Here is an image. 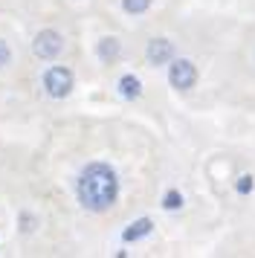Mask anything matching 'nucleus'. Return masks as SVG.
<instances>
[{
    "label": "nucleus",
    "instance_id": "nucleus-5",
    "mask_svg": "<svg viewBox=\"0 0 255 258\" xmlns=\"http://www.w3.org/2000/svg\"><path fill=\"white\" fill-rule=\"evenodd\" d=\"M145 58H148V64H154V67L168 64V61L174 58V44L168 41V38H154V41H148Z\"/></svg>",
    "mask_w": 255,
    "mask_h": 258
},
{
    "label": "nucleus",
    "instance_id": "nucleus-6",
    "mask_svg": "<svg viewBox=\"0 0 255 258\" xmlns=\"http://www.w3.org/2000/svg\"><path fill=\"white\" fill-rule=\"evenodd\" d=\"M151 226H154V223H151L148 218H139V221H134L125 232H122V238H125L128 244H131V241H139V238H145V235L151 232Z\"/></svg>",
    "mask_w": 255,
    "mask_h": 258
},
{
    "label": "nucleus",
    "instance_id": "nucleus-8",
    "mask_svg": "<svg viewBox=\"0 0 255 258\" xmlns=\"http://www.w3.org/2000/svg\"><path fill=\"white\" fill-rule=\"evenodd\" d=\"M96 52H99V58L102 61H116V55H119V41L116 38H104V41H99V47H96Z\"/></svg>",
    "mask_w": 255,
    "mask_h": 258
},
{
    "label": "nucleus",
    "instance_id": "nucleus-10",
    "mask_svg": "<svg viewBox=\"0 0 255 258\" xmlns=\"http://www.w3.org/2000/svg\"><path fill=\"white\" fill-rule=\"evenodd\" d=\"M162 206H165V209H180V206H183V195H180V191H168V195L162 198Z\"/></svg>",
    "mask_w": 255,
    "mask_h": 258
},
{
    "label": "nucleus",
    "instance_id": "nucleus-2",
    "mask_svg": "<svg viewBox=\"0 0 255 258\" xmlns=\"http://www.w3.org/2000/svg\"><path fill=\"white\" fill-rule=\"evenodd\" d=\"M44 90L52 96V99H64V96H70V90H73V73H70L67 67L52 64V67L44 73Z\"/></svg>",
    "mask_w": 255,
    "mask_h": 258
},
{
    "label": "nucleus",
    "instance_id": "nucleus-7",
    "mask_svg": "<svg viewBox=\"0 0 255 258\" xmlns=\"http://www.w3.org/2000/svg\"><path fill=\"white\" fill-rule=\"evenodd\" d=\"M119 93L125 96V99H139L142 96V84H139L137 76H122L119 79Z\"/></svg>",
    "mask_w": 255,
    "mask_h": 258
},
{
    "label": "nucleus",
    "instance_id": "nucleus-9",
    "mask_svg": "<svg viewBox=\"0 0 255 258\" xmlns=\"http://www.w3.org/2000/svg\"><path fill=\"white\" fill-rule=\"evenodd\" d=\"M148 6H151V0H122V9L128 15H142V12H148Z\"/></svg>",
    "mask_w": 255,
    "mask_h": 258
},
{
    "label": "nucleus",
    "instance_id": "nucleus-3",
    "mask_svg": "<svg viewBox=\"0 0 255 258\" xmlns=\"http://www.w3.org/2000/svg\"><path fill=\"white\" fill-rule=\"evenodd\" d=\"M61 49H64V38L58 35L55 29H41L32 41V52L38 55L41 61H52L61 55Z\"/></svg>",
    "mask_w": 255,
    "mask_h": 258
},
{
    "label": "nucleus",
    "instance_id": "nucleus-4",
    "mask_svg": "<svg viewBox=\"0 0 255 258\" xmlns=\"http://www.w3.org/2000/svg\"><path fill=\"white\" fill-rule=\"evenodd\" d=\"M168 82H171L174 90H192L197 84V67L192 61L185 58H177V61H168Z\"/></svg>",
    "mask_w": 255,
    "mask_h": 258
},
{
    "label": "nucleus",
    "instance_id": "nucleus-11",
    "mask_svg": "<svg viewBox=\"0 0 255 258\" xmlns=\"http://www.w3.org/2000/svg\"><path fill=\"white\" fill-rule=\"evenodd\" d=\"M235 188H238V195H249L255 188V180L249 174H243V177H238V183H235Z\"/></svg>",
    "mask_w": 255,
    "mask_h": 258
},
{
    "label": "nucleus",
    "instance_id": "nucleus-1",
    "mask_svg": "<svg viewBox=\"0 0 255 258\" xmlns=\"http://www.w3.org/2000/svg\"><path fill=\"white\" fill-rule=\"evenodd\" d=\"M119 195V177L107 163H90L79 177V200L87 212H107Z\"/></svg>",
    "mask_w": 255,
    "mask_h": 258
},
{
    "label": "nucleus",
    "instance_id": "nucleus-12",
    "mask_svg": "<svg viewBox=\"0 0 255 258\" xmlns=\"http://www.w3.org/2000/svg\"><path fill=\"white\" fill-rule=\"evenodd\" d=\"M9 61H12V49H9V44H6V41L0 38V70H3V67H6Z\"/></svg>",
    "mask_w": 255,
    "mask_h": 258
}]
</instances>
